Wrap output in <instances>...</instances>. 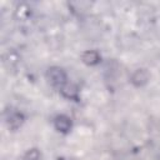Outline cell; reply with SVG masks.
Instances as JSON below:
<instances>
[{
  "label": "cell",
  "mask_w": 160,
  "mask_h": 160,
  "mask_svg": "<svg viewBox=\"0 0 160 160\" xmlns=\"http://www.w3.org/2000/svg\"><path fill=\"white\" fill-rule=\"evenodd\" d=\"M49 79L54 86L61 88L66 82V74L60 68H51L49 69Z\"/></svg>",
  "instance_id": "obj_1"
},
{
  "label": "cell",
  "mask_w": 160,
  "mask_h": 160,
  "mask_svg": "<svg viewBox=\"0 0 160 160\" xmlns=\"http://www.w3.org/2000/svg\"><path fill=\"white\" fill-rule=\"evenodd\" d=\"M55 128L59 131H68L71 128V121H70V119L68 116L60 115V116H58L55 119Z\"/></svg>",
  "instance_id": "obj_2"
},
{
  "label": "cell",
  "mask_w": 160,
  "mask_h": 160,
  "mask_svg": "<svg viewBox=\"0 0 160 160\" xmlns=\"http://www.w3.org/2000/svg\"><path fill=\"white\" fill-rule=\"evenodd\" d=\"M22 160H40V154H39L35 149H32V150H30V151L24 156Z\"/></svg>",
  "instance_id": "obj_3"
}]
</instances>
